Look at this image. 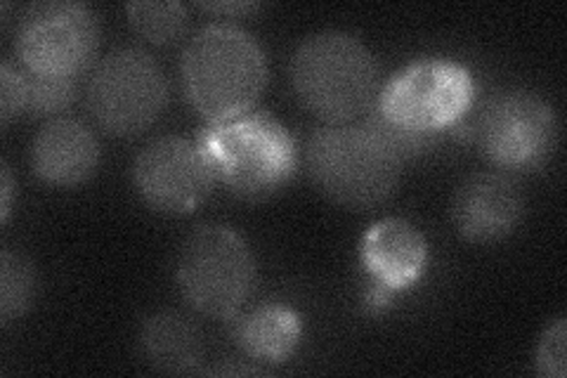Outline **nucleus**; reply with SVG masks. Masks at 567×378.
I'll list each match as a JSON object with an SVG mask.
<instances>
[{
  "label": "nucleus",
  "mask_w": 567,
  "mask_h": 378,
  "mask_svg": "<svg viewBox=\"0 0 567 378\" xmlns=\"http://www.w3.org/2000/svg\"><path fill=\"white\" fill-rule=\"evenodd\" d=\"M402 164L404 159L369 121L322 125L306 142V168L317 190L354 211L390 200Z\"/></svg>",
  "instance_id": "obj_1"
},
{
  "label": "nucleus",
  "mask_w": 567,
  "mask_h": 378,
  "mask_svg": "<svg viewBox=\"0 0 567 378\" xmlns=\"http://www.w3.org/2000/svg\"><path fill=\"white\" fill-rule=\"evenodd\" d=\"M183 83L194 110L210 123H223L251 112L268 83V62L251 33L210 24L185 48Z\"/></svg>",
  "instance_id": "obj_2"
},
{
  "label": "nucleus",
  "mask_w": 567,
  "mask_h": 378,
  "mask_svg": "<svg viewBox=\"0 0 567 378\" xmlns=\"http://www.w3.org/2000/svg\"><path fill=\"white\" fill-rule=\"evenodd\" d=\"M291 83L315 116L327 125H343L369 114L377 100L379 67L354 35L322 31L293 52Z\"/></svg>",
  "instance_id": "obj_3"
},
{
  "label": "nucleus",
  "mask_w": 567,
  "mask_h": 378,
  "mask_svg": "<svg viewBox=\"0 0 567 378\" xmlns=\"http://www.w3.org/2000/svg\"><path fill=\"white\" fill-rule=\"evenodd\" d=\"M197 147L218 180L241 200L260 202L289 183L296 171V145L270 114H244L210 123Z\"/></svg>",
  "instance_id": "obj_4"
},
{
  "label": "nucleus",
  "mask_w": 567,
  "mask_h": 378,
  "mask_svg": "<svg viewBox=\"0 0 567 378\" xmlns=\"http://www.w3.org/2000/svg\"><path fill=\"white\" fill-rule=\"evenodd\" d=\"M256 265L246 242L225 225H204L177 256V284L194 310L233 317L254 289Z\"/></svg>",
  "instance_id": "obj_5"
},
{
  "label": "nucleus",
  "mask_w": 567,
  "mask_h": 378,
  "mask_svg": "<svg viewBox=\"0 0 567 378\" xmlns=\"http://www.w3.org/2000/svg\"><path fill=\"white\" fill-rule=\"evenodd\" d=\"M168 85L145 50L121 48L106 55L87 83V106L100 129L118 137L147 131L164 112Z\"/></svg>",
  "instance_id": "obj_6"
},
{
  "label": "nucleus",
  "mask_w": 567,
  "mask_h": 378,
  "mask_svg": "<svg viewBox=\"0 0 567 378\" xmlns=\"http://www.w3.org/2000/svg\"><path fill=\"white\" fill-rule=\"evenodd\" d=\"M473 93L468 69L450 60H419L385 83L377 112L402 129L440 135L466 114Z\"/></svg>",
  "instance_id": "obj_7"
},
{
  "label": "nucleus",
  "mask_w": 567,
  "mask_h": 378,
  "mask_svg": "<svg viewBox=\"0 0 567 378\" xmlns=\"http://www.w3.org/2000/svg\"><path fill=\"white\" fill-rule=\"evenodd\" d=\"M100 43L95 12L83 3H35L17 27V58L43 79H74L91 64Z\"/></svg>",
  "instance_id": "obj_8"
},
{
  "label": "nucleus",
  "mask_w": 567,
  "mask_h": 378,
  "mask_svg": "<svg viewBox=\"0 0 567 378\" xmlns=\"http://www.w3.org/2000/svg\"><path fill=\"white\" fill-rule=\"evenodd\" d=\"M477 147L504 171L539 168L554 154L558 121L554 106L527 90L494 95L475 123Z\"/></svg>",
  "instance_id": "obj_9"
},
{
  "label": "nucleus",
  "mask_w": 567,
  "mask_h": 378,
  "mask_svg": "<svg viewBox=\"0 0 567 378\" xmlns=\"http://www.w3.org/2000/svg\"><path fill=\"white\" fill-rule=\"evenodd\" d=\"M135 187L162 213H189L210 194L213 175L206 156L185 137H158L135 159Z\"/></svg>",
  "instance_id": "obj_10"
},
{
  "label": "nucleus",
  "mask_w": 567,
  "mask_h": 378,
  "mask_svg": "<svg viewBox=\"0 0 567 378\" xmlns=\"http://www.w3.org/2000/svg\"><path fill=\"white\" fill-rule=\"evenodd\" d=\"M523 190L506 173L485 171L471 175L454 196V223L461 237L475 244L499 242L523 218Z\"/></svg>",
  "instance_id": "obj_11"
},
{
  "label": "nucleus",
  "mask_w": 567,
  "mask_h": 378,
  "mask_svg": "<svg viewBox=\"0 0 567 378\" xmlns=\"http://www.w3.org/2000/svg\"><path fill=\"white\" fill-rule=\"evenodd\" d=\"M97 161V137L85 123L69 116L50 119L31 142V166L48 185H81L95 173Z\"/></svg>",
  "instance_id": "obj_12"
},
{
  "label": "nucleus",
  "mask_w": 567,
  "mask_h": 378,
  "mask_svg": "<svg viewBox=\"0 0 567 378\" xmlns=\"http://www.w3.org/2000/svg\"><path fill=\"white\" fill-rule=\"evenodd\" d=\"M362 260L371 277L390 294L412 286L425 265L421 232L400 218H385L364 234Z\"/></svg>",
  "instance_id": "obj_13"
},
{
  "label": "nucleus",
  "mask_w": 567,
  "mask_h": 378,
  "mask_svg": "<svg viewBox=\"0 0 567 378\" xmlns=\"http://www.w3.org/2000/svg\"><path fill=\"white\" fill-rule=\"evenodd\" d=\"M140 350L162 374H192L204 359V344L197 324L181 313H156L140 331Z\"/></svg>",
  "instance_id": "obj_14"
},
{
  "label": "nucleus",
  "mask_w": 567,
  "mask_h": 378,
  "mask_svg": "<svg viewBox=\"0 0 567 378\" xmlns=\"http://www.w3.org/2000/svg\"><path fill=\"white\" fill-rule=\"evenodd\" d=\"M300 338V319L284 305H262L248 315L237 331L239 346L246 355L265 362H284Z\"/></svg>",
  "instance_id": "obj_15"
},
{
  "label": "nucleus",
  "mask_w": 567,
  "mask_h": 378,
  "mask_svg": "<svg viewBox=\"0 0 567 378\" xmlns=\"http://www.w3.org/2000/svg\"><path fill=\"white\" fill-rule=\"evenodd\" d=\"M35 294V273L31 263L14 254V251H3L0 254V321L3 327L27 313V308Z\"/></svg>",
  "instance_id": "obj_16"
},
{
  "label": "nucleus",
  "mask_w": 567,
  "mask_h": 378,
  "mask_svg": "<svg viewBox=\"0 0 567 378\" xmlns=\"http://www.w3.org/2000/svg\"><path fill=\"white\" fill-rule=\"evenodd\" d=\"M126 12L131 17V24L147 41L158 45L175 41L187 24V10L183 3H175V0H168V3H150V0L128 3Z\"/></svg>",
  "instance_id": "obj_17"
},
{
  "label": "nucleus",
  "mask_w": 567,
  "mask_h": 378,
  "mask_svg": "<svg viewBox=\"0 0 567 378\" xmlns=\"http://www.w3.org/2000/svg\"><path fill=\"white\" fill-rule=\"evenodd\" d=\"M29 81V102L27 114L31 116H52L64 112L74 102L76 81L74 79H43L27 71Z\"/></svg>",
  "instance_id": "obj_18"
},
{
  "label": "nucleus",
  "mask_w": 567,
  "mask_h": 378,
  "mask_svg": "<svg viewBox=\"0 0 567 378\" xmlns=\"http://www.w3.org/2000/svg\"><path fill=\"white\" fill-rule=\"evenodd\" d=\"M29 102V81L27 71L12 67V62H3L0 67V121L8 125L14 116L27 112Z\"/></svg>",
  "instance_id": "obj_19"
},
{
  "label": "nucleus",
  "mask_w": 567,
  "mask_h": 378,
  "mask_svg": "<svg viewBox=\"0 0 567 378\" xmlns=\"http://www.w3.org/2000/svg\"><path fill=\"white\" fill-rule=\"evenodd\" d=\"M565 331L567 324L558 317L548 324L537 348V371L546 378H565Z\"/></svg>",
  "instance_id": "obj_20"
},
{
  "label": "nucleus",
  "mask_w": 567,
  "mask_h": 378,
  "mask_svg": "<svg viewBox=\"0 0 567 378\" xmlns=\"http://www.w3.org/2000/svg\"><path fill=\"white\" fill-rule=\"evenodd\" d=\"M199 8L208 12H227V14H237V12H251L258 6L256 3H199Z\"/></svg>",
  "instance_id": "obj_21"
},
{
  "label": "nucleus",
  "mask_w": 567,
  "mask_h": 378,
  "mask_svg": "<svg viewBox=\"0 0 567 378\" xmlns=\"http://www.w3.org/2000/svg\"><path fill=\"white\" fill-rule=\"evenodd\" d=\"M0 175H3V204H0V213H3V221H8L10 215V202H12V173H10V166L3 164V171H0Z\"/></svg>",
  "instance_id": "obj_22"
},
{
  "label": "nucleus",
  "mask_w": 567,
  "mask_h": 378,
  "mask_svg": "<svg viewBox=\"0 0 567 378\" xmlns=\"http://www.w3.org/2000/svg\"><path fill=\"white\" fill-rule=\"evenodd\" d=\"M208 374H220V376H248V374H262V369H256V367H237V365H225V367H216L210 369Z\"/></svg>",
  "instance_id": "obj_23"
}]
</instances>
